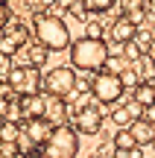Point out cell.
I'll return each mask as SVG.
<instances>
[{
	"label": "cell",
	"instance_id": "cell-18",
	"mask_svg": "<svg viewBox=\"0 0 155 158\" xmlns=\"http://www.w3.org/2000/svg\"><path fill=\"white\" fill-rule=\"evenodd\" d=\"M3 32H6V35H12V38H15V41H18L21 47H23V44L29 41V29L23 27V23H18V21L12 23V18H9V23L3 27Z\"/></svg>",
	"mask_w": 155,
	"mask_h": 158
},
{
	"label": "cell",
	"instance_id": "cell-16",
	"mask_svg": "<svg viewBox=\"0 0 155 158\" xmlns=\"http://www.w3.org/2000/svg\"><path fill=\"white\" fill-rule=\"evenodd\" d=\"M21 138V123L18 120H0V143H15Z\"/></svg>",
	"mask_w": 155,
	"mask_h": 158
},
{
	"label": "cell",
	"instance_id": "cell-5",
	"mask_svg": "<svg viewBox=\"0 0 155 158\" xmlns=\"http://www.w3.org/2000/svg\"><path fill=\"white\" fill-rule=\"evenodd\" d=\"M6 85H9L12 94L29 97V94H38L41 91V76L29 64H12V70L6 73Z\"/></svg>",
	"mask_w": 155,
	"mask_h": 158
},
{
	"label": "cell",
	"instance_id": "cell-33",
	"mask_svg": "<svg viewBox=\"0 0 155 158\" xmlns=\"http://www.w3.org/2000/svg\"><path fill=\"white\" fill-rule=\"evenodd\" d=\"M38 6H56V0H38Z\"/></svg>",
	"mask_w": 155,
	"mask_h": 158
},
{
	"label": "cell",
	"instance_id": "cell-15",
	"mask_svg": "<svg viewBox=\"0 0 155 158\" xmlns=\"http://www.w3.org/2000/svg\"><path fill=\"white\" fill-rule=\"evenodd\" d=\"M123 15L132 23H141L146 18V0H123Z\"/></svg>",
	"mask_w": 155,
	"mask_h": 158
},
{
	"label": "cell",
	"instance_id": "cell-4",
	"mask_svg": "<svg viewBox=\"0 0 155 158\" xmlns=\"http://www.w3.org/2000/svg\"><path fill=\"white\" fill-rule=\"evenodd\" d=\"M123 94H126V88H123V82H120V73H114V70H108V68L94 73L91 97L100 106H117V102L123 100Z\"/></svg>",
	"mask_w": 155,
	"mask_h": 158
},
{
	"label": "cell",
	"instance_id": "cell-34",
	"mask_svg": "<svg viewBox=\"0 0 155 158\" xmlns=\"http://www.w3.org/2000/svg\"><path fill=\"white\" fill-rule=\"evenodd\" d=\"M0 158H12V155H3V152H0Z\"/></svg>",
	"mask_w": 155,
	"mask_h": 158
},
{
	"label": "cell",
	"instance_id": "cell-7",
	"mask_svg": "<svg viewBox=\"0 0 155 158\" xmlns=\"http://www.w3.org/2000/svg\"><path fill=\"white\" fill-rule=\"evenodd\" d=\"M73 129L79 135H91V138L100 135V129H103V111L94 102H88L82 108H73Z\"/></svg>",
	"mask_w": 155,
	"mask_h": 158
},
{
	"label": "cell",
	"instance_id": "cell-13",
	"mask_svg": "<svg viewBox=\"0 0 155 158\" xmlns=\"http://www.w3.org/2000/svg\"><path fill=\"white\" fill-rule=\"evenodd\" d=\"M21 108H23V117H41L44 114V94H29L21 97Z\"/></svg>",
	"mask_w": 155,
	"mask_h": 158
},
{
	"label": "cell",
	"instance_id": "cell-21",
	"mask_svg": "<svg viewBox=\"0 0 155 158\" xmlns=\"http://www.w3.org/2000/svg\"><path fill=\"white\" fill-rule=\"evenodd\" d=\"M111 123L117 126V129H129L132 126V114H129L126 106H117L114 111H111Z\"/></svg>",
	"mask_w": 155,
	"mask_h": 158
},
{
	"label": "cell",
	"instance_id": "cell-29",
	"mask_svg": "<svg viewBox=\"0 0 155 158\" xmlns=\"http://www.w3.org/2000/svg\"><path fill=\"white\" fill-rule=\"evenodd\" d=\"M144 117L149 120V123H155V102H152V106H146V108H144Z\"/></svg>",
	"mask_w": 155,
	"mask_h": 158
},
{
	"label": "cell",
	"instance_id": "cell-9",
	"mask_svg": "<svg viewBox=\"0 0 155 158\" xmlns=\"http://www.w3.org/2000/svg\"><path fill=\"white\" fill-rule=\"evenodd\" d=\"M135 29H138V23H132L126 15H120V18H114V23L108 27V50L111 47H123L126 41H132L135 38Z\"/></svg>",
	"mask_w": 155,
	"mask_h": 158
},
{
	"label": "cell",
	"instance_id": "cell-36",
	"mask_svg": "<svg viewBox=\"0 0 155 158\" xmlns=\"http://www.w3.org/2000/svg\"><path fill=\"white\" fill-rule=\"evenodd\" d=\"M152 147H155V141H152Z\"/></svg>",
	"mask_w": 155,
	"mask_h": 158
},
{
	"label": "cell",
	"instance_id": "cell-32",
	"mask_svg": "<svg viewBox=\"0 0 155 158\" xmlns=\"http://www.w3.org/2000/svg\"><path fill=\"white\" fill-rule=\"evenodd\" d=\"M146 12H152V15H155V0H146Z\"/></svg>",
	"mask_w": 155,
	"mask_h": 158
},
{
	"label": "cell",
	"instance_id": "cell-35",
	"mask_svg": "<svg viewBox=\"0 0 155 158\" xmlns=\"http://www.w3.org/2000/svg\"><path fill=\"white\" fill-rule=\"evenodd\" d=\"M108 158H117V155H108Z\"/></svg>",
	"mask_w": 155,
	"mask_h": 158
},
{
	"label": "cell",
	"instance_id": "cell-11",
	"mask_svg": "<svg viewBox=\"0 0 155 158\" xmlns=\"http://www.w3.org/2000/svg\"><path fill=\"white\" fill-rule=\"evenodd\" d=\"M129 132L135 135L138 147H152V141H155V123H149L146 117H141V120H132Z\"/></svg>",
	"mask_w": 155,
	"mask_h": 158
},
{
	"label": "cell",
	"instance_id": "cell-1",
	"mask_svg": "<svg viewBox=\"0 0 155 158\" xmlns=\"http://www.w3.org/2000/svg\"><path fill=\"white\" fill-rule=\"evenodd\" d=\"M32 35L41 47H47L50 53H62L70 47V29L53 12H35L32 15Z\"/></svg>",
	"mask_w": 155,
	"mask_h": 158
},
{
	"label": "cell",
	"instance_id": "cell-23",
	"mask_svg": "<svg viewBox=\"0 0 155 158\" xmlns=\"http://www.w3.org/2000/svg\"><path fill=\"white\" fill-rule=\"evenodd\" d=\"M132 41H135V44H138L141 50L146 53V47H149V41H152V35L146 32V29H135V38H132Z\"/></svg>",
	"mask_w": 155,
	"mask_h": 158
},
{
	"label": "cell",
	"instance_id": "cell-24",
	"mask_svg": "<svg viewBox=\"0 0 155 158\" xmlns=\"http://www.w3.org/2000/svg\"><path fill=\"white\" fill-rule=\"evenodd\" d=\"M123 47H126V56L132 59V62H138V59H144V56H146V53L141 50V47L135 44V41H126V44H123Z\"/></svg>",
	"mask_w": 155,
	"mask_h": 158
},
{
	"label": "cell",
	"instance_id": "cell-2",
	"mask_svg": "<svg viewBox=\"0 0 155 158\" xmlns=\"http://www.w3.org/2000/svg\"><path fill=\"white\" fill-rule=\"evenodd\" d=\"M70 64L73 70H88V73H97V70L105 68L108 62V44L105 38H94V35H85L79 41H70Z\"/></svg>",
	"mask_w": 155,
	"mask_h": 158
},
{
	"label": "cell",
	"instance_id": "cell-8",
	"mask_svg": "<svg viewBox=\"0 0 155 158\" xmlns=\"http://www.w3.org/2000/svg\"><path fill=\"white\" fill-rule=\"evenodd\" d=\"M41 117H47L50 126H62V123H67V117H70V106L64 102V97L44 94V114H41Z\"/></svg>",
	"mask_w": 155,
	"mask_h": 158
},
{
	"label": "cell",
	"instance_id": "cell-27",
	"mask_svg": "<svg viewBox=\"0 0 155 158\" xmlns=\"http://www.w3.org/2000/svg\"><path fill=\"white\" fill-rule=\"evenodd\" d=\"M126 108H129V114H132V120H141V117H144V106H141L138 100H129Z\"/></svg>",
	"mask_w": 155,
	"mask_h": 158
},
{
	"label": "cell",
	"instance_id": "cell-25",
	"mask_svg": "<svg viewBox=\"0 0 155 158\" xmlns=\"http://www.w3.org/2000/svg\"><path fill=\"white\" fill-rule=\"evenodd\" d=\"M9 18H12V6H9V0H0V32H3V27L9 23Z\"/></svg>",
	"mask_w": 155,
	"mask_h": 158
},
{
	"label": "cell",
	"instance_id": "cell-19",
	"mask_svg": "<svg viewBox=\"0 0 155 158\" xmlns=\"http://www.w3.org/2000/svg\"><path fill=\"white\" fill-rule=\"evenodd\" d=\"M82 9L91 12V15H105V12H111V6L117 3V0H79Z\"/></svg>",
	"mask_w": 155,
	"mask_h": 158
},
{
	"label": "cell",
	"instance_id": "cell-12",
	"mask_svg": "<svg viewBox=\"0 0 155 158\" xmlns=\"http://www.w3.org/2000/svg\"><path fill=\"white\" fill-rule=\"evenodd\" d=\"M47 56H50V50H47V47H41L38 41H35V44H29L27 50H23V64H29V68H44L47 64Z\"/></svg>",
	"mask_w": 155,
	"mask_h": 158
},
{
	"label": "cell",
	"instance_id": "cell-6",
	"mask_svg": "<svg viewBox=\"0 0 155 158\" xmlns=\"http://www.w3.org/2000/svg\"><path fill=\"white\" fill-rule=\"evenodd\" d=\"M41 88H44V94L53 97H70L76 88V70L59 64V68L47 70V76H41Z\"/></svg>",
	"mask_w": 155,
	"mask_h": 158
},
{
	"label": "cell",
	"instance_id": "cell-14",
	"mask_svg": "<svg viewBox=\"0 0 155 158\" xmlns=\"http://www.w3.org/2000/svg\"><path fill=\"white\" fill-rule=\"evenodd\" d=\"M111 147H114V152H129V149H138V141L129 129H117L111 138Z\"/></svg>",
	"mask_w": 155,
	"mask_h": 158
},
{
	"label": "cell",
	"instance_id": "cell-20",
	"mask_svg": "<svg viewBox=\"0 0 155 158\" xmlns=\"http://www.w3.org/2000/svg\"><path fill=\"white\" fill-rule=\"evenodd\" d=\"M120 73V82H123V88H138L144 79H141V70L138 68H123V70H117Z\"/></svg>",
	"mask_w": 155,
	"mask_h": 158
},
{
	"label": "cell",
	"instance_id": "cell-17",
	"mask_svg": "<svg viewBox=\"0 0 155 158\" xmlns=\"http://www.w3.org/2000/svg\"><path fill=\"white\" fill-rule=\"evenodd\" d=\"M132 91H135V100H138L144 108L155 102V82H149V79H144V82H141L138 88H132Z\"/></svg>",
	"mask_w": 155,
	"mask_h": 158
},
{
	"label": "cell",
	"instance_id": "cell-22",
	"mask_svg": "<svg viewBox=\"0 0 155 158\" xmlns=\"http://www.w3.org/2000/svg\"><path fill=\"white\" fill-rule=\"evenodd\" d=\"M23 47L18 44L12 35H6V32H0V53H6V56H15V53H21Z\"/></svg>",
	"mask_w": 155,
	"mask_h": 158
},
{
	"label": "cell",
	"instance_id": "cell-30",
	"mask_svg": "<svg viewBox=\"0 0 155 158\" xmlns=\"http://www.w3.org/2000/svg\"><path fill=\"white\" fill-rule=\"evenodd\" d=\"M18 158H44V152L41 149H29V152H21Z\"/></svg>",
	"mask_w": 155,
	"mask_h": 158
},
{
	"label": "cell",
	"instance_id": "cell-10",
	"mask_svg": "<svg viewBox=\"0 0 155 158\" xmlns=\"http://www.w3.org/2000/svg\"><path fill=\"white\" fill-rule=\"evenodd\" d=\"M50 129L53 126L47 123V117H23V123H21V132L27 135V141L32 143L35 149H41V143L47 141Z\"/></svg>",
	"mask_w": 155,
	"mask_h": 158
},
{
	"label": "cell",
	"instance_id": "cell-26",
	"mask_svg": "<svg viewBox=\"0 0 155 158\" xmlns=\"http://www.w3.org/2000/svg\"><path fill=\"white\" fill-rule=\"evenodd\" d=\"M12 70V56L0 53V82H6V73Z\"/></svg>",
	"mask_w": 155,
	"mask_h": 158
},
{
	"label": "cell",
	"instance_id": "cell-31",
	"mask_svg": "<svg viewBox=\"0 0 155 158\" xmlns=\"http://www.w3.org/2000/svg\"><path fill=\"white\" fill-rule=\"evenodd\" d=\"M146 59H149V62L155 64V38L149 41V47H146Z\"/></svg>",
	"mask_w": 155,
	"mask_h": 158
},
{
	"label": "cell",
	"instance_id": "cell-3",
	"mask_svg": "<svg viewBox=\"0 0 155 158\" xmlns=\"http://www.w3.org/2000/svg\"><path fill=\"white\" fill-rule=\"evenodd\" d=\"M41 152L44 158H76L79 155V132L67 123L53 126L47 141L41 143Z\"/></svg>",
	"mask_w": 155,
	"mask_h": 158
},
{
	"label": "cell",
	"instance_id": "cell-28",
	"mask_svg": "<svg viewBox=\"0 0 155 158\" xmlns=\"http://www.w3.org/2000/svg\"><path fill=\"white\" fill-rule=\"evenodd\" d=\"M85 35H94V38H103V29H100V23H88V32Z\"/></svg>",
	"mask_w": 155,
	"mask_h": 158
}]
</instances>
